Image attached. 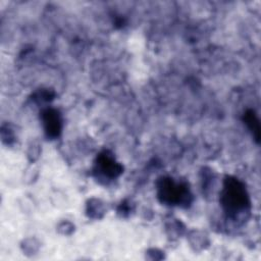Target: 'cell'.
<instances>
[{"label": "cell", "instance_id": "1", "mask_svg": "<svg viewBox=\"0 0 261 261\" xmlns=\"http://www.w3.org/2000/svg\"><path fill=\"white\" fill-rule=\"evenodd\" d=\"M222 203L225 209L236 213L246 207L248 204V196L244 186L234 178L226 179L222 195Z\"/></svg>", "mask_w": 261, "mask_h": 261}, {"label": "cell", "instance_id": "2", "mask_svg": "<svg viewBox=\"0 0 261 261\" xmlns=\"http://www.w3.org/2000/svg\"><path fill=\"white\" fill-rule=\"evenodd\" d=\"M160 196L163 201L167 203H178L184 201V198L187 196V190L181 186H175L169 179L162 181L160 188Z\"/></svg>", "mask_w": 261, "mask_h": 261}, {"label": "cell", "instance_id": "3", "mask_svg": "<svg viewBox=\"0 0 261 261\" xmlns=\"http://www.w3.org/2000/svg\"><path fill=\"white\" fill-rule=\"evenodd\" d=\"M43 120L45 124V129L50 137H56L60 132L61 121L58 113L55 110L48 109L43 113Z\"/></svg>", "mask_w": 261, "mask_h": 261}, {"label": "cell", "instance_id": "4", "mask_svg": "<svg viewBox=\"0 0 261 261\" xmlns=\"http://www.w3.org/2000/svg\"><path fill=\"white\" fill-rule=\"evenodd\" d=\"M99 166L101 168V170L108 176H116L117 174L120 173L121 168L118 164H116L111 158H109L108 156H101L99 159Z\"/></svg>", "mask_w": 261, "mask_h": 261}]
</instances>
